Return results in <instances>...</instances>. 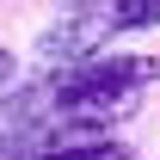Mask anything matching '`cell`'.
Here are the masks:
<instances>
[{"label": "cell", "instance_id": "cell-1", "mask_svg": "<svg viewBox=\"0 0 160 160\" xmlns=\"http://www.w3.org/2000/svg\"><path fill=\"white\" fill-rule=\"evenodd\" d=\"M56 86L68 92H148L160 86V56H142V49H105V56L80 62L68 74H56Z\"/></svg>", "mask_w": 160, "mask_h": 160}, {"label": "cell", "instance_id": "cell-2", "mask_svg": "<svg viewBox=\"0 0 160 160\" xmlns=\"http://www.w3.org/2000/svg\"><path fill=\"white\" fill-rule=\"evenodd\" d=\"M31 160H136L129 142H68V148H43Z\"/></svg>", "mask_w": 160, "mask_h": 160}, {"label": "cell", "instance_id": "cell-3", "mask_svg": "<svg viewBox=\"0 0 160 160\" xmlns=\"http://www.w3.org/2000/svg\"><path fill=\"white\" fill-rule=\"evenodd\" d=\"M160 25V0H111V31H148Z\"/></svg>", "mask_w": 160, "mask_h": 160}, {"label": "cell", "instance_id": "cell-4", "mask_svg": "<svg viewBox=\"0 0 160 160\" xmlns=\"http://www.w3.org/2000/svg\"><path fill=\"white\" fill-rule=\"evenodd\" d=\"M19 74V56H12V49H6V43H0V86H6V80Z\"/></svg>", "mask_w": 160, "mask_h": 160}]
</instances>
